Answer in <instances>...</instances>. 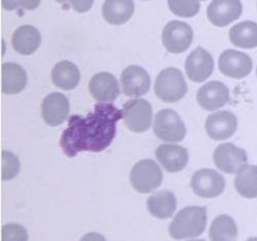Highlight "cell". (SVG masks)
Returning a JSON list of instances; mask_svg holds the SVG:
<instances>
[{
	"instance_id": "6da1fadb",
	"label": "cell",
	"mask_w": 257,
	"mask_h": 241,
	"mask_svg": "<svg viewBox=\"0 0 257 241\" xmlns=\"http://www.w3.org/2000/svg\"><path fill=\"white\" fill-rule=\"evenodd\" d=\"M123 112L112 103H97L85 117L72 115L63 131L59 145L68 157L79 152H102L110 146Z\"/></svg>"
},
{
	"instance_id": "7a4b0ae2",
	"label": "cell",
	"mask_w": 257,
	"mask_h": 241,
	"mask_svg": "<svg viewBox=\"0 0 257 241\" xmlns=\"http://www.w3.org/2000/svg\"><path fill=\"white\" fill-rule=\"evenodd\" d=\"M207 225V208L188 206L175 216L168 227L171 237L176 240L193 238L202 235Z\"/></svg>"
},
{
	"instance_id": "3957f363",
	"label": "cell",
	"mask_w": 257,
	"mask_h": 241,
	"mask_svg": "<svg viewBox=\"0 0 257 241\" xmlns=\"http://www.w3.org/2000/svg\"><path fill=\"white\" fill-rule=\"evenodd\" d=\"M156 95L166 103H176L187 93V83L182 72L177 68H166L161 70L155 82Z\"/></svg>"
},
{
	"instance_id": "277c9868",
	"label": "cell",
	"mask_w": 257,
	"mask_h": 241,
	"mask_svg": "<svg viewBox=\"0 0 257 241\" xmlns=\"http://www.w3.org/2000/svg\"><path fill=\"white\" fill-rule=\"evenodd\" d=\"M130 181L137 192L150 193L160 187L163 181V173L155 161L142 160L133 166Z\"/></svg>"
},
{
	"instance_id": "5b68a950",
	"label": "cell",
	"mask_w": 257,
	"mask_h": 241,
	"mask_svg": "<svg viewBox=\"0 0 257 241\" xmlns=\"http://www.w3.org/2000/svg\"><path fill=\"white\" fill-rule=\"evenodd\" d=\"M153 131L161 141L170 143L180 142L186 136L185 123L177 114V112L170 108L160 110L156 114Z\"/></svg>"
},
{
	"instance_id": "8992f818",
	"label": "cell",
	"mask_w": 257,
	"mask_h": 241,
	"mask_svg": "<svg viewBox=\"0 0 257 241\" xmlns=\"http://www.w3.org/2000/svg\"><path fill=\"white\" fill-rule=\"evenodd\" d=\"M125 127L135 133H145L152 125V107L146 99H133L122 108Z\"/></svg>"
},
{
	"instance_id": "52a82bcc",
	"label": "cell",
	"mask_w": 257,
	"mask_h": 241,
	"mask_svg": "<svg viewBox=\"0 0 257 241\" xmlns=\"http://www.w3.org/2000/svg\"><path fill=\"white\" fill-rule=\"evenodd\" d=\"M193 42V30L187 23L172 20L162 32V43L172 54H180L187 50Z\"/></svg>"
},
{
	"instance_id": "ba28073f",
	"label": "cell",
	"mask_w": 257,
	"mask_h": 241,
	"mask_svg": "<svg viewBox=\"0 0 257 241\" xmlns=\"http://www.w3.org/2000/svg\"><path fill=\"white\" fill-rule=\"evenodd\" d=\"M193 192L202 198H213L225 190V178L217 171L202 168L193 173L191 180Z\"/></svg>"
},
{
	"instance_id": "9c48e42d",
	"label": "cell",
	"mask_w": 257,
	"mask_h": 241,
	"mask_svg": "<svg viewBox=\"0 0 257 241\" xmlns=\"http://www.w3.org/2000/svg\"><path fill=\"white\" fill-rule=\"evenodd\" d=\"M216 167L225 173H237L247 165V153L233 143H222L213 153Z\"/></svg>"
},
{
	"instance_id": "30bf717a",
	"label": "cell",
	"mask_w": 257,
	"mask_h": 241,
	"mask_svg": "<svg viewBox=\"0 0 257 241\" xmlns=\"http://www.w3.org/2000/svg\"><path fill=\"white\" fill-rule=\"evenodd\" d=\"M252 60L247 54L233 49L225 50L218 59L221 73L226 77L235 78V79L247 77L252 70Z\"/></svg>"
},
{
	"instance_id": "8fae6325",
	"label": "cell",
	"mask_w": 257,
	"mask_h": 241,
	"mask_svg": "<svg viewBox=\"0 0 257 241\" xmlns=\"http://www.w3.org/2000/svg\"><path fill=\"white\" fill-rule=\"evenodd\" d=\"M185 69L186 74L192 82H205L211 77L215 69L212 55L203 48H196L186 59Z\"/></svg>"
},
{
	"instance_id": "7c38bea8",
	"label": "cell",
	"mask_w": 257,
	"mask_h": 241,
	"mask_svg": "<svg viewBox=\"0 0 257 241\" xmlns=\"http://www.w3.org/2000/svg\"><path fill=\"white\" fill-rule=\"evenodd\" d=\"M206 133L213 141H225L237 130V117L230 110L212 113L206 119Z\"/></svg>"
},
{
	"instance_id": "4fadbf2b",
	"label": "cell",
	"mask_w": 257,
	"mask_h": 241,
	"mask_svg": "<svg viewBox=\"0 0 257 241\" xmlns=\"http://www.w3.org/2000/svg\"><path fill=\"white\" fill-rule=\"evenodd\" d=\"M123 94L127 97H142L151 88V77L140 65H130L120 75Z\"/></svg>"
},
{
	"instance_id": "5bb4252c",
	"label": "cell",
	"mask_w": 257,
	"mask_h": 241,
	"mask_svg": "<svg viewBox=\"0 0 257 241\" xmlns=\"http://www.w3.org/2000/svg\"><path fill=\"white\" fill-rule=\"evenodd\" d=\"M241 0H212L207 8V18L216 27H227L242 14Z\"/></svg>"
},
{
	"instance_id": "9a60e30c",
	"label": "cell",
	"mask_w": 257,
	"mask_h": 241,
	"mask_svg": "<svg viewBox=\"0 0 257 241\" xmlns=\"http://www.w3.org/2000/svg\"><path fill=\"white\" fill-rule=\"evenodd\" d=\"M70 104L68 98L62 93H50L42 102L43 120L50 127H57L67 120Z\"/></svg>"
},
{
	"instance_id": "2e32d148",
	"label": "cell",
	"mask_w": 257,
	"mask_h": 241,
	"mask_svg": "<svg viewBox=\"0 0 257 241\" xmlns=\"http://www.w3.org/2000/svg\"><path fill=\"white\" fill-rule=\"evenodd\" d=\"M89 93L99 103H112L120 93L117 78L107 72L97 73L89 80Z\"/></svg>"
},
{
	"instance_id": "e0dca14e",
	"label": "cell",
	"mask_w": 257,
	"mask_h": 241,
	"mask_svg": "<svg viewBox=\"0 0 257 241\" xmlns=\"http://www.w3.org/2000/svg\"><path fill=\"white\" fill-rule=\"evenodd\" d=\"M230 100V90L222 82L213 80L206 83L197 92V103L205 110H216Z\"/></svg>"
},
{
	"instance_id": "ac0fdd59",
	"label": "cell",
	"mask_w": 257,
	"mask_h": 241,
	"mask_svg": "<svg viewBox=\"0 0 257 241\" xmlns=\"http://www.w3.org/2000/svg\"><path fill=\"white\" fill-rule=\"evenodd\" d=\"M156 157L167 172L176 173L182 171L188 163V151L185 147L173 143L158 146Z\"/></svg>"
},
{
	"instance_id": "d6986e66",
	"label": "cell",
	"mask_w": 257,
	"mask_h": 241,
	"mask_svg": "<svg viewBox=\"0 0 257 241\" xmlns=\"http://www.w3.org/2000/svg\"><path fill=\"white\" fill-rule=\"evenodd\" d=\"M42 35L33 25H22L14 32L12 38L13 48L22 55H30L39 48Z\"/></svg>"
},
{
	"instance_id": "ffe728a7",
	"label": "cell",
	"mask_w": 257,
	"mask_h": 241,
	"mask_svg": "<svg viewBox=\"0 0 257 241\" xmlns=\"http://www.w3.org/2000/svg\"><path fill=\"white\" fill-rule=\"evenodd\" d=\"M28 82L27 72L17 63H4L2 67V90L5 94H18Z\"/></svg>"
},
{
	"instance_id": "44dd1931",
	"label": "cell",
	"mask_w": 257,
	"mask_h": 241,
	"mask_svg": "<svg viewBox=\"0 0 257 241\" xmlns=\"http://www.w3.org/2000/svg\"><path fill=\"white\" fill-rule=\"evenodd\" d=\"M177 207L176 196L171 191H157L152 193L147 200V208L155 217L166 220L175 213Z\"/></svg>"
},
{
	"instance_id": "7402d4cb",
	"label": "cell",
	"mask_w": 257,
	"mask_h": 241,
	"mask_svg": "<svg viewBox=\"0 0 257 241\" xmlns=\"http://www.w3.org/2000/svg\"><path fill=\"white\" fill-rule=\"evenodd\" d=\"M102 13L104 20L109 24H124L133 17L135 3L133 0H105Z\"/></svg>"
},
{
	"instance_id": "603a6c76",
	"label": "cell",
	"mask_w": 257,
	"mask_h": 241,
	"mask_svg": "<svg viewBox=\"0 0 257 241\" xmlns=\"http://www.w3.org/2000/svg\"><path fill=\"white\" fill-rule=\"evenodd\" d=\"M52 80L55 87L63 90H72L79 84L80 72L74 63L62 60L53 68Z\"/></svg>"
},
{
	"instance_id": "cb8c5ba5",
	"label": "cell",
	"mask_w": 257,
	"mask_h": 241,
	"mask_svg": "<svg viewBox=\"0 0 257 241\" xmlns=\"http://www.w3.org/2000/svg\"><path fill=\"white\" fill-rule=\"evenodd\" d=\"M231 43L238 48L252 49L257 47V23L242 22L231 28L228 33Z\"/></svg>"
},
{
	"instance_id": "d4e9b609",
	"label": "cell",
	"mask_w": 257,
	"mask_h": 241,
	"mask_svg": "<svg viewBox=\"0 0 257 241\" xmlns=\"http://www.w3.org/2000/svg\"><path fill=\"white\" fill-rule=\"evenodd\" d=\"M211 241H237V225L228 215H220L210 227Z\"/></svg>"
},
{
	"instance_id": "484cf974",
	"label": "cell",
	"mask_w": 257,
	"mask_h": 241,
	"mask_svg": "<svg viewBox=\"0 0 257 241\" xmlns=\"http://www.w3.org/2000/svg\"><path fill=\"white\" fill-rule=\"evenodd\" d=\"M236 191L245 198L257 197V166L246 165L236 173Z\"/></svg>"
},
{
	"instance_id": "4316f807",
	"label": "cell",
	"mask_w": 257,
	"mask_h": 241,
	"mask_svg": "<svg viewBox=\"0 0 257 241\" xmlns=\"http://www.w3.org/2000/svg\"><path fill=\"white\" fill-rule=\"evenodd\" d=\"M171 12L181 18H192L200 12V0H168Z\"/></svg>"
},
{
	"instance_id": "83f0119b",
	"label": "cell",
	"mask_w": 257,
	"mask_h": 241,
	"mask_svg": "<svg viewBox=\"0 0 257 241\" xmlns=\"http://www.w3.org/2000/svg\"><path fill=\"white\" fill-rule=\"evenodd\" d=\"M3 180H13L20 171V162L14 153L3 151Z\"/></svg>"
},
{
	"instance_id": "f1b7e54d",
	"label": "cell",
	"mask_w": 257,
	"mask_h": 241,
	"mask_svg": "<svg viewBox=\"0 0 257 241\" xmlns=\"http://www.w3.org/2000/svg\"><path fill=\"white\" fill-rule=\"evenodd\" d=\"M29 235L24 226L19 223H7L3 226L2 241H28Z\"/></svg>"
},
{
	"instance_id": "f546056e",
	"label": "cell",
	"mask_w": 257,
	"mask_h": 241,
	"mask_svg": "<svg viewBox=\"0 0 257 241\" xmlns=\"http://www.w3.org/2000/svg\"><path fill=\"white\" fill-rule=\"evenodd\" d=\"M3 8L7 10H15L23 8L27 10H35L40 5V0H2Z\"/></svg>"
},
{
	"instance_id": "4dcf8cb0",
	"label": "cell",
	"mask_w": 257,
	"mask_h": 241,
	"mask_svg": "<svg viewBox=\"0 0 257 241\" xmlns=\"http://www.w3.org/2000/svg\"><path fill=\"white\" fill-rule=\"evenodd\" d=\"M57 2L60 4L67 3V4L72 5L73 9L77 13H87L93 7L94 0H57Z\"/></svg>"
},
{
	"instance_id": "1f68e13d",
	"label": "cell",
	"mask_w": 257,
	"mask_h": 241,
	"mask_svg": "<svg viewBox=\"0 0 257 241\" xmlns=\"http://www.w3.org/2000/svg\"><path fill=\"white\" fill-rule=\"evenodd\" d=\"M79 241H107L103 235L98 232H89L83 236Z\"/></svg>"
},
{
	"instance_id": "d6a6232c",
	"label": "cell",
	"mask_w": 257,
	"mask_h": 241,
	"mask_svg": "<svg viewBox=\"0 0 257 241\" xmlns=\"http://www.w3.org/2000/svg\"><path fill=\"white\" fill-rule=\"evenodd\" d=\"M247 241H257V237H250Z\"/></svg>"
},
{
	"instance_id": "836d02e7",
	"label": "cell",
	"mask_w": 257,
	"mask_h": 241,
	"mask_svg": "<svg viewBox=\"0 0 257 241\" xmlns=\"http://www.w3.org/2000/svg\"><path fill=\"white\" fill-rule=\"evenodd\" d=\"M188 241H205V240H188Z\"/></svg>"
},
{
	"instance_id": "e575fe53",
	"label": "cell",
	"mask_w": 257,
	"mask_h": 241,
	"mask_svg": "<svg viewBox=\"0 0 257 241\" xmlns=\"http://www.w3.org/2000/svg\"><path fill=\"white\" fill-rule=\"evenodd\" d=\"M202 2H205V0H202Z\"/></svg>"
},
{
	"instance_id": "d590c367",
	"label": "cell",
	"mask_w": 257,
	"mask_h": 241,
	"mask_svg": "<svg viewBox=\"0 0 257 241\" xmlns=\"http://www.w3.org/2000/svg\"><path fill=\"white\" fill-rule=\"evenodd\" d=\"M256 72H257V69H256Z\"/></svg>"
}]
</instances>
